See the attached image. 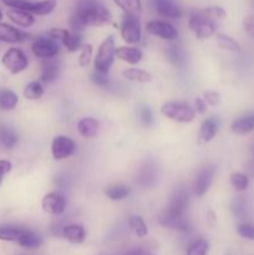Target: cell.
Returning a JSON list of instances; mask_svg holds the SVG:
<instances>
[{"mask_svg":"<svg viewBox=\"0 0 254 255\" xmlns=\"http://www.w3.org/2000/svg\"><path fill=\"white\" fill-rule=\"evenodd\" d=\"M112 20V14L97 0H79L70 16V26L80 31L86 26H104Z\"/></svg>","mask_w":254,"mask_h":255,"instance_id":"1","label":"cell"},{"mask_svg":"<svg viewBox=\"0 0 254 255\" xmlns=\"http://www.w3.org/2000/svg\"><path fill=\"white\" fill-rule=\"evenodd\" d=\"M188 26L198 39H207L216 32L217 25L209 19L203 10H194L191 12L188 19Z\"/></svg>","mask_w":254,"mask_h":255,"instance_id":"2","label":"cell"},{"mask_svg":"<svg viewBox=\"0 0 254 255\" xmlns=\"http://www.w3.org/2000/svg\"><path fill=\"white\" fill-rule=\"evenodd\" d=\"M161 112L167 119L182 122V124L193 121V119L196 117V110L189 106L188 104H186V102L181 101L167 102L162 106Z\"/></svg>","mask_w":254,"mask_h":255,"instance_id":"3","label":"cell"},{"mask_svg":"<svg viewBox=\"0 0 254 255\" xmlns=\"http://www.w3.org/2000/svg\"><path fill=\"white\" fill-rule=\"evenodd\" d=\"M5 5L11 9L24 10L32 15H47L55 9V0H42V1H29V0H1Z\"/></svg>","mask_w":254,"mask_h":255,"instance_id":"4","label":"cell"},{"mask_svg":"<svg viewBox=\"0 0 254 255\" xmlns=\"http://www.w3.org/2000/svg\"><path fill=\"white\" fill-rule=\"evenodd\" d=\"M116 55V47H115V39L114 36H109L102 41L100 45L99 52L95 59V69L99 72L107 74L110 67L112 66L114 57Z\"/></svg>","mask_w":254,"mask_h":255,"instance_id":"5","label":"cell"},{"mask_svg":"<svg viewBox=\"0 0 254 255\" xmlns=\"http://www.w3.org/2000/svg\"><path fill=\"white\" fill-rule=\"evenodd\" d=\"M188 191L184 186L177 187L171 194L169 198L168 206H167L166 211H164L163 216L167 217H184L188 207Z\"/></svg>","mask_w":254,"mask_h":255,"instance_id":"6","label":"cell"},{"mask_svg":"<svg viewBox=\"0 0 254 255\" xmlns=\"http://www.w3.org/2000/svg\"><path fill=\"white\" fill-rule=\"evenodd\" d=\"M1 62L5 69L9 70L11 74H20L27 67L29 59H27V56L21 49L11 47L2 55Z\"/></svg>","mask_w":254,"mask_h":255,"instance_id":"7","label":"cell"},{"mask_svg":"<svg viewBox=\"0 0 254 255\" xmlns=\"http://www.w3.org/2000/svg\"><path fill=\"white\" fill-rule=\"evenodd\" d=\"M121 36L127 44H137L141 40V24L138 17L125 14L121 24Z\"/></svg>","mask_w":254,"mask_h":255,"instance_id":"8","label":"cell"},{"mask_svg":"<svg viewBox=\"0 0 254 255\" xmlns=\"http://www.w3.org/2000/svg\"><path fill=\"white\" fill-rule=\"evenodd\" d=\"M157 181H158V166L153 159H147L139 167L137 183L144 188H151L156 186Z\"/></svg>","mask_w":254,"mask_h":255,"instance_id":"9","label":"cell"},{"mask_svg":"<svg viewBox=\"0 0 254 255\" xmlns=\"http://www.w3.org/2000/svg\"><path fill=\"white\" fill-rule=\"evenodd\" d=\"M31 50L35 56L46 60L56 56L60 51V47L59 44L55 40L50 39L49 36H41L35 40L31 46Z\"/></svg>","mask_w":254,"mask_h":255,"instance_id":"10","label":"cell"},{"mask_svg":"<svg viewBox=\"0 0 254 255\" xmlns=\"http://www.w3.org/2000/svg\"><path fill=\"white\" fill-rule=\"evenodd\" d=\"M76 149V144L70 137L67 136H57L55 137L51 143V153L52 157L57 161L67 158L72 156Z\"/></svg>","mask_w":254,"mask_h":255,"instance_id":"11","label":"cell"},{"mask_svg":"<svg viewBox=\"0 0 254 255\" xmlns=\"http://www.w3.org/2000/svg\"><path fill=\"white\" fill-rule=\"evenodd\" d=\"M146 29L149 34L158 36L163 40H176L178 37V31L173 25L162 20H152L147 22Z\"/></svg>","mask_w":254,"mask_h":255,"instance_id":"12","label":"cell"},{"mask_svg":"<svg viewBox=\"0 0 254 255\" xmlns=\"http://www.w3.org/2000/svg\"><path fill=\"white\" fill-rule=\"evenodd\" d=\"M41 206L46 213L51 216H60L66 209V199L59 192H51L42 198Z\"/></svg>","mask_w":254,"mask_h":255,"instance_id":"13","label":"cell"},{"mask_svg":"<svg viewBox=\"0 0 254 255\" xmlns=\"http://www.w3.org/2000/svg\"><path fill=\"white\" fill-rule=\"evenodd\" d=\"M214 174H216V167L208 164V166H204L201 171L198 172L196 177V181H194L193 189L194 193L197 196H203L207 191L211 187L212 182H213Z\"/></svg>","mask_w":254,"mask_h":255,"instance_id":"14","label":"cell"},{"mask_svg":"<svg viewBox=\"0 0 254 255\" xmlns=\"http://www.w3.org/2000/svg\"><path fill=\"white\" fill-rule=\"evenodd\" d=\"M156 11L167 19H178L182 16V10L176 0H153Z\"/></svg>","mask_w":254,"mask_h":255,"instance_id":"15","label":"cell"},{"mask_svg":"<svg viewBox=\"0 0 254 255\" xmlns=\"http://www.w3.org/2000/svg\"><path fill=\"white\" fill-rule=\"evenodd\" d=\"M27 37H29V35L25 34L21 30L16 29L9 24H5V22H0V41L14 44V42L25 41Z\"/></svg>","mask_w":254,"mask_h":255,"instance_id":"16","label":"cell"},{"mask_svg":"<svg viewBox=\"0 0 254 255\" xmlns=\"http://www.w3.org/2000/svg\"><path fill=\"white\" fill-rule=\"evenodd\" d=\"M159 223L166 228L182 232V233H187L191 231V224L187 221L186 217H167L162 214L159 218Z\"/></svg>","mask_w":254,"mask_h":255,"instance_id":"17","label":"cell"},{"mask_svg":"<svg viewBox=\"0 0 254 255\" xmlns=\"http://www.w3.org/2000/svg\"><path fill=\"white\" fill-rule=\"evenodd\" d=\"M85 229L80 224H69L64 227L62 237L71 244H81L85 241Z\"/></svg>","mask_w":254,"mask_h":255,"instance_id":"18","label":"cell"},{"mask_svg":"<svg viewBox=\"0 0 254 255\" xmlns=\"http://www.w3.org/2000/svg\"><path fill=\"white\" fill-rule=\"evenodd\" d=\"M116 56L127 64L136 65L142 60V51L137 47L121 46L116 49Z\"/></svg>","mask_w":254,"mask_h":255,"instance_id":"19","label":"cell"},{"mask_svg":"<svg viewBox=\"0 0 254 255\" xmlns=\"http://www.w3.org/2000/svg\"><path fill=\"white\" fill-rule=\"evenodd\" d=\"M60 71V65L55 57L46 59L42 62L41 69V80L44 82H52L57 79Z\"/></svg>","mask_w":254,"mask_h":255,"instance_id":"20","label":"cell"},{"mask_svg":"<svg viewBox=\"0 0 254 255\" xmlns=\"http://www.w3.org/2000/svg\"><path fill=\"white\" fill-rule=\"evenodd\" d=\"M217 131H218V124H217L216 119H208L203 121V124L201 125V129H199L198 143L204 144L212 141V138L216 136Z\"/></svg>","mask_w":254,"mask_h":255,"instance_id":"21","label":"cell"},{"mask_svg":"<svg viewBox=\"0 0 254 255\" xmlns=\"http://www.w3.org/2000/svg\"><path fill=\"white\" fill-rule=\"evenodd\" d=\"M6 15L14 24L19 25L21 27H29L35 22L34 15L27 11H24V10L10 9L7 10Z\"/></svg>","mask_w":254,"mask_h":255,"instance_id":"22","label":"cell"},{"mask_svg":"<svg viewBox=\"0 0 254 255\" xmlns=\"http://www.w3.org/2000/svg\"><path fill=\"white\" fill-rule=\"evenodd\" d=\"M232 132L236 134H247L254 129V114L239 117L232 124Z\"/></svg>","mask_w":254,"mask_h":255,"instance_id":"23","label":"cell"},{"mask_svg":"<svg viewBox=\"0 0 254 255\" xmlns=\"http://www.w3.org/2000/svg\"><path fill=\"white\" fill-rule=\"evenodd\" d=\"M77 129L79 133L85 138H92L97 134V129H99V122L92 117H85L81 119L77 124Z\"/></svg>","mask_w":254,"mask_h":255,"instance_id":"24","label":"cell"},{"mask_svg":"<svg viewBox=\"0 0 254 255\" xmlns=\"http://www.w3.org/2000/svg\"><path fill=\"white\" fill-rule=\"evenodd\" d=\"M26 228L17 226H1L0 227V241L17 242L25 233Z\"/></svg>","mask_w":254,"mask_h":255,"instance_id":"25","label":"cell"},{"mask_svg":"<svg viewBox=\"0 0 254 255\" xmlns=\"http://www.w3.org/2000/svg\"><path fill=\"white\" fill-rule=\"evenodd\" d=\"M166 55L168 61L176 66H182L186 62V54H184L183 49L176 44H172L166 47Z\"/></svg>","mask_w":254,"mask_h":255,"instance_id":"26","label":"cell"},{"mask_svg":"<svg viewBox=\"0 0 254 255\" xmlns=\"http://www.w3.org/2000/svg\"><path fill=\"white\" fill-rule=\"evenodd\" d=\"M17 243H19L21 247H24V248L35 249V248H39V247L41 246L42 238L39 236V234L35 233V232L26 229L25 233L21 236V238L17 241Z\"/></svg>","mask_w":254,"mask_h":255,"instance_id":"27","label":"cell"},{"mask_svg":"<svg viewBox=\"0 0 254 255\" xmlns=\"http://www.w3.org/2000/svg\"><path fill=\"white\" fill-rule=\"evenodd\" d=\"M124 77L128 81L138 82V84H146L152 80L151 74L141 69H126L124 71Z\"/></svg>","mask_w":254,"mask_h":255,"instance_id":"28","label":"cell"},{"mask_svg":"<svg viewBox=\"0 0 254 255\" xmlns=\"http://www.w3.org/2000/svg\"><path fill=\"white\" fill-rule=\"evenodd\" d=\"M19 101V97L10 90H0V109L5 111L15 109Z\"/></svg>","mask_w":254,"mask_h":255,"instance_id":"29","label":"cell"},{"mask_svg":"<svg viewBox=\"0 0 254 255\" xmlns=\"http://www.w3.org/2000/svg\"><path fill=\"white\" fill-rule=\"evenodd\" d=\"M114 1L127 15H134V16H137L141 12V0H114Z\"/></svg>","mask_w":254,"mask_h":255,"instance_id":"30","label":"cell"},{"mask_svg":"<svg viewBox=\"0 0 254 255\" xmlns=\"http://www.w3.org/2000/svg\"><path fill=\"white\" fill-rule=\"evenodd\" d=\"M61 42L64 44V46L66 47L69 51L74 52V51H77V50L81 47L82 36L80 34H77V32H70L66 30Z\"/></svg>","mask_w":254,"mask_h":255,"instance_id":"31","label":"cell"},{"mask_svg":"<svg viewBox=\"0 0 254 255\" xmlns=\"http://www.w3.org/2000/svg\"><path fill=\"white\" fill-rule=\"evenodd\" d=\"M128 226L134 234L139 238H143L148 234V228L143 219L138 216H131L128 218Z\"/></svg>","mask_w":254,"mask_h":255,"instance_id":"32","label":"cell"},{"mask_svg":"<svg viewBox=\"0 0 254 255\" xmlns=\"http://www.w3.org/2000/svg\"><path fill=\"white\" fill-rule=\"evenodd\" d=\"M105 193L111 201H122V199L128 197L129 188L126 186H122V184H116V186H111L106 188Z\"/></svg>","mask_w":254,"mask_h":255,"instance_id":"33","label":"cell"},{"mask_svg":"<svg viewBox=\"0 0 254 255\" xmlns=\"http://www.w3.org/2000/svg\"><path fill=\"white\" fill-rule=\"evenodd\" d=\"M232 212L233 216L239 221H246L247 216H248V207H247V202L243 197H238L232 203Z\"/></svg>","mask_w":254,"mask_h":255,"instance_id":"34","label":"cell"},{"mask_svg":"<svg viewBox=\"0 0 254 255\" xmlns=\"http://www.w3.org/2000/svg\"><path fill=\"white\" fill-rule=\"evenodd\" d=\"M209 244L206 239H194L187 248V255H207Z\"/></svg>","mask_w":254,"mask_h":255,"instance_id":"35","label":"cell"},{"mask_svg":"<svg viewBox=\"0 0 254 255\" xmlns=\"http://www.w3.org/2000/svg\"><path fill=\"white\" fill-rule=\"evenodd\" d=\"M217 42L219 46L224 50H228L232 52H239L241 51V45L233 39V37L228 36L226 34H218L217 35Z\"/></svg>","mask_w":254,"mask_h":255,"instance_id":"36","label":"cell"},{"mask_svg":"<svg viewBox=\"0 0 254 255\" xmlns=\"http://www.w3.org/2000/svg\"><path fill=\"white\" fill-rule=\"evenodd\" d=\"M0 142L6 148H11L12 146L16 144L17 134L15 133L14 129L9 128V127H1L0 128Z\"/></svg>","mask_w":254,"mask_h":255,"instance_id":"37","label":"cell"},{"mask_svg":"<svg viewBox=\"0 0 254 255\" xmlns=\"http://www.w3.org/2000/svg\"><path fill=\"white\" fill-rule=\"evenodd\" d=\"M231 184L233 186V188L238 192H243L248 188L249 186V178L248 176L243 173H239V172H234L231 174Z\"/></svg>","mask_w":254,"mask_h":255,"instance_id":"38","label":"cell"},{"mask_svg":"<svg viewBox=\"0 0 254 255\" xmlns=\"http://www.w3.org/2000/svg\"><path fill=\"white\" fill-rule=\"evenodd\" d=\"M42 94H44L42 85L37 81L30 82L24 90V96L27 100H37L42 96Z\"/></svg>","mask_w":254,"mask_h":255,"instance_id":"39","label":"cell"},{"mask_svg":"<svg viewBox=\"0 0 254 255\" xmlns=\"http://www.w3.org/2000/svg\"><path fill=\"white\" fill-rule=\"evenodd\" d=\"M237 233L242 238L254 241V224L248 223V222H241V223L237 224Z\"/></svg>","mask_w":254,"mask_h":255,"instance_id":"40","label":"cell"},{"mask_svg":"<svg viewBox=\"0 0 254 255\" xmlns=\"http://www.w3.org/2000/svg\"><path fill=\"white\" fill-rule=\"evenodd\" d=\"M203 11H204V14H206L209 19L213 20V21L214 20L223 19V17H226V15H227V12L224 11L223 7H221V6H209V7H207V9H204Z\"/></svg>","mask_w":254,"mask_h":255,"instance_id":"41","label":"cell"},{"mask_svg":"<svg viewBox=\"0 0 254 255\" xmlns=\"http://www.w3.org/2000/svg\"><path fill=\"white\" fill-rule=\"evenodd\" d=\"M92 57V46L91 45H85L81 49V54H80L79 57V64L80 66L86 67L89 66L90 61H91Z\"/></svg>","mask_w":254,"mask_h":255,"instance_id":"42","label":"cell"},{"mask_svg":"<svg viewBox=\"0 0 254 255\" xmlns=\"http://www.w3.org/2000/svg\"><path fill=\"white\" fill-rule=\"evenodd\" d=\"M91 81L94 82L95 85H97V86L104 87L109 84V75L104 74V72L95 71L94 74L91 75Z\"/></svg>","mask_w":254,"mask_h":255,"instance_id":"43","label":"cell"},{"mask_svg":"<svg viewBox=\"0 0 254 255\" xmlns=\"http://www.w3.org/2000/svg\"><path fill=\"white\" fill-rule=\"evenodd\" d=\"M203 97L204 102L211 105V106H217V105H219V102H221V95L216 91H206L203 94Z\"/></svg>","mask_w":254,"mask_h":255,"instance_id":"44","label":"cell"},{"mask_svg":"<svg viewBox=\"0 0 254 255\" xmlns=\"http://www.w3.org/2000/svg\"><path fill=\"white\" fill-rule=\"evenodd\" d=\"M139 117H141V121L144 126H151L153 124V114L148 107H142L139 110Z\"/></svg>","mask_w":254,"mask_h":255,"instance_id":"45","label":"cell"},{"mask_svg":"<svg viewBox=\"0 0 254 255\" xmlns=\"http://www.w3.org/2000/svg\"><path fill=\"white\" fill-rule=\"evenodd\" d=\"M243 27L251 36L254 37V15H248L243 20Z\"/></svg>","mask_w":254,"mask_h":255,"instance_id":"46","label":"cell"},{"mask_svg":"<svg viewBox=\"0 0 254 255\" xmlns=\"http://www.w3.org/2000/svg\"><path fill=\"white\" fill-rule=\"evenodd\" d=\"M11 171V163L9 161H5V159H1L0 161V184H1L2 178L6 173Z\"/></svg>","mask_w":254,"mask_h":255,"instance_id":"47","label":"cell"},{"mask_svg":"<svg viewBox=\"0 0 254 255\" xmlns=\"http://www.w3.org/2000/svg\"><path fill=\"white\" fill-rule=\"evenodd\" d=\"M196 111L199 114H204L207 111V104L203 99H199V97L196 99Z\"/></svg>","mask_w":254,"mask_h":255,"instance_id":"48","label":"cell"},{"mask_svg":"<svg viewBox=\"0 0 254 255\" xmlns=\"http://www.w3.org/2000/svg\"><path fill=\"white\" fill-rule=\"evenodd\" d=\"M126 255H153V254L144 251V249H132V251L127 252Z\"/></svg>","mask_w":254,"mask_h":255,"instance_id":"49","label":"cell"},{"mask_svg":"<svg viewBox=\"0 0 254 255\" xmlns=\"http://www.w3.org/2000/svg\"><path fill=\"white\" fill-rule=\"evenodd\" d=\"M252 153H253V159H254V144H253V148H252Z\"/></svg>","mask_w":254,"mask_h":255,"instance_id":"50","label":"cell"},{"mask_svg":"<svg viewBox=\"0 0 254 255\" xmlns=\"http://www.w3.org/2000/svg\"><path fill=\"white\" fill-rule=\"evenodd\" d=\"M1 19H2V12L0 11V20H1Z\"/></svg>","mask_w":254,"mask_h":255,"instance_id":"51","label":"cell"}]
</instances>
